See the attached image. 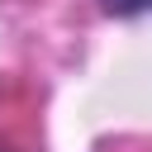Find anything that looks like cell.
I'll use <instances>...</instances> for the list:
<instances>
[{
    "instance_id": "cell-1",
    "label": "cell",
    "mask_w": 152,
    "mask_h": 152,
    "mask_svg": "<svg viewBox=\"0 0 152 152\" xmlns=\"http://www.w3.org/2000/svg\"><path fill=\"white\" fill-rule=\"evenodd\" d=\"M147 5H152V0H109V10H124V14H128V10H147Z\"/></svg>"
}]
</instances>
